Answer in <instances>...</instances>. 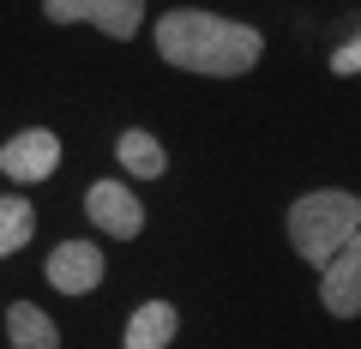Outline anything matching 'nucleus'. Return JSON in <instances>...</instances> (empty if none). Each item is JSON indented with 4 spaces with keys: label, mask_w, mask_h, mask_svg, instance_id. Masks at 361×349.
Returning <instances> with one entry per match:
<instances>
[{
    "label": "nucleus",
    "mask_w": 361,
    "mask_h": 349,
    "mask_svg": "<svg viewBox=\"0 0 361 349\" xmlns=\"http://www.w3.org/2000/svg\"><path fill=\"white\" fill-rule=\"evenodd\" d=\"M259 30L235 25V18H211V13H169L157 18V54L169 66H187V73H211V78H235L247 66H259Z\"/></svg>",
    "instance_id": "f257e3e1"
},
{
    "label": "nucleus",
    "mask_w": 361,
    "mask_h": 349,
    "mask_svg": "<svg viewBox=\"0 0 361 349\" xmlns=\"http://www.w3.org/2000/svg\"><path fill=\"white\" fill-rule=\"evenodd\" d=\"M361 229V199L355 193H307L289 205V241L301 259H313L325 271V259Z\"/></svg>",
    "instance_id": "f03ea898"
},
{
    "label": "nucleus",
    "mask_w": 361,
    "mask_h": 349,
    "mask_svg": "<svg viewBox=\"0 0 361 349\" xmlns=\"http://www.w3.org/2000/svg\"><path fill=\"white\" fill-rule=\"evenodd\" d=\"M49 18L54 25H97L127 42L145 18V0H49Z\"/></svg>",
    "instance_id": "7ed1b4c3"
},
{
    "label": "nucleus",
    "mask_w": 361,
    "mask_h": 349,
    "mask_svg": "<svg viewBox=\"0 0 361 349\" xmlns=\"http://www.w3.org/2000/svg\"><path fill=\"white\" fill-rule=\"evenodd\" d=\"M319 295L337 319H355L361 313V229L325 259V277H319Z\"/></svg>",
    "instance_id": "20e7f679"
},
{
    "label": "nucleus",
    "mask_w": 361,
    "mask_h": 349,
    "mask_svg": "<svg viewBox=\"0 0 361 349\" xmlns=\"http://www.w3.org/2000/svg\"><path fill=\"white\" fill-rule=\"evenodd\" d=\"M54 163H61V139H54V133H42V127L6 139V151H0V169H6L13 181H49Z\"/></svg>",
    "instance_id": "39448f33"
},
{
    "label": "nucleus",
    "mask_w": 361,
    "mask_h": 349,
    "mask_svg": "<svg viewBox=\"0 0 361 349\" xmlns=\"http://www.w3.org/2000/svg\"><path fill=\"white\" fill-rule=\"evenodd\" d=\"M49 283L61 289V295H85V289L103 283V253L90 241H61L49 253Z\"/></svg>",
    "instance_id": "423d86ee"
},
{
    "label": "nucleus",
    "mask_w": 361,
    "mask_h": 349,
    "mask_svg": "<svg viewBox=\"0 0 361 349\" xmlns=\"http://www.w3.org/2000/svg\"><path fill=\"white\" fill-rule=\"evenodd\" d=\"M85 211L97 217V229L121 235V241H133V235L145 229V211H139V199H133L121 181H97V187L85 193Z\"/></svg>",
    "instance_id": "0eeeda50"
},
{
    "label": "nucleus",
    "mask_w": 361,
    "mask_h": 349,
    "mask_svg": "<svg viewBox=\"0 0 361 349\" xmlns=\"http://www.w3.org/2000/svg\"><path fill=\"white\" fill-rule=\"evenodd\" d=\"M6 337H13V349H54L61 343L54 319L42 307H30V301H13V307H6Z\"/></svg>",
    "instance_id": "6e6552de"
},
{
    "label": "nucleus",
    "mask_w": 361,
    "mask_h": 349,
    "mask_svg": "<svg viewBox=\"0 0 361 349\" xmlns=\"http://www.w3.org/2000/svg\"><path fill=\"white\" fill-rule=\"evenodd\" d=\"M175 307L169 301H145L139 313H133V325H127V349H163L169 337H175Z\"/></svg>",
    "instance_id": "1a4fd4ad"
},
{
    "label": "nucleus",
    "mask_w": 361,
    "mask_h": 349,
    "mask_svg": "<svg viewBox=\"0 0 361 349\" xmlns=\"http://www.w3.org/2000/svg\"><path fill=\"white\" fill-rule=\"evenodd\" d=\"M30 229H37V211H30L25 199H0V259L18 253V247L30 241Z\"/></svg>",
    "instance_id": "9d476101"
},
{
    "label": "nucleus",
    "mask_w": 361,
    "mask_h": 349,
    "mask_svg": "<svg viewBox=\"0 0 361 349\" xmlns=\"http://www.w3.org/2000/svg\"><path fill=\"white\" fill-rule=\"evenodd\" d=\"M121 163L151 181V175H163V145H157L151 133H121Z\"/></svg>",
    "instance_id": "9b49d317"
},
{
    "label": "nucleus",
    "mask_w": 361,
    "mask_h": 349,
    "mask_svg": "<svg viewBox=\"0 0 361 349\" xmlns=\"http://www.w3.org/2000/svg\"><path fill=\"white\" fill-rule=\"evenodd\" d=\"M331 73H343V78H355V73H361V37H355V42H343V49L331 54Z\"/></svg>",
    "instance_id": "f8f14e48"
}]
</instances>
